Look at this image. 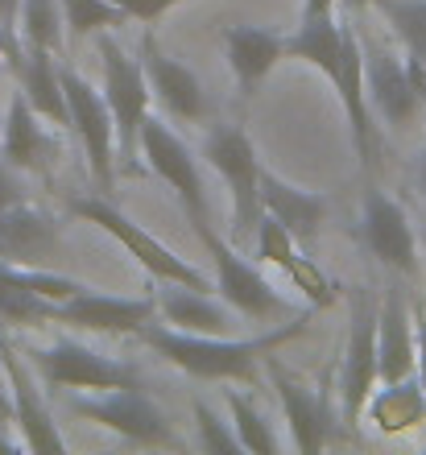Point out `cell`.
Instances as JSON below:
<instances>
[{
    "label": "cell",
    "mask_w": 426,
    "mask_h": 455,
    "mask_svg": "<svg viewBox=\"0 0 426 455\" xmlns=\"http://www.w3.org/2000/svg\"><path fill=\"white\" fill-rule=\"evenodd\" d=\"M310 311L290 315L285 323H273L269 331L261 336H195V331H178L170 323H145L137 331L149 352H157L162 360H170L174 369H182L187 377H199V381H253L257 377V364L265 356H273L282 344H290L294 336L307 331Z\"/></svg>",
    "instance_id": "6da1fadb"
},
{
    "label": "cell",
    "mask_w": 426,
    "mask_h": 455,
    "mask_svg": "<svg viewBox=\"0 0 426 455\" xmlns=\"http://www.w3.org/2000/svg\"><path fill=\"white\" fill-rule=\"evenodd\" d=\"M71 410L79 419L117 431L133 447H154V451H182V439L170 427L166 410L145 385H120V389H75Z\"/></svg>",
    "instance_id": "7a4b0ae2"
},
{
    "label": "cell",
    "mask_w": 426,
    "mask_h": 455,
    "mask_svg": "<svg viewBox=\"0 0 426 455\" xmlns=\"http://www.w3.org/2000/svg\"><path fill=\"white\" fill-rule=\"evenodd\" d=\"M203 157L212 162V170L224 179L228 199H232V220H228V240L232 244H253L261 220V157L253 149L249 132L240 124H215L203 141Z\"/></svg>",
    "instance_id": "3957f363"
},
{
    "label": "cell",
    "mask_w": 426,
    "mask_h": 455,
    "mask_svg": "<svg viewBox=\"0 0 426 455\" xmlns=\"http://www.w3.org/2000/svg\"><path fill=\"white\" fill-rule=\"evenodd\" d=\"M195 236L203 240V249H207V257L215 265V294L228 307H237L240 319H290V315H302V307L290 302L285 294H277V286L245 257V249L232 244L224 232H215V224L195 228Z\"/></svg>",
    "instance_id": "277c9868"
},
{
    "label": "cell",
    "mask_w": 426,
    "mask_h": 455,
    "mask_svg": "<svg viewBox=\"0 0 426 455\" xmlns=\"http://www.w3.org/2000/svg\"><path fill=\"white\" fill-rule=\"evenodd\" d=\"M360 50H365V87L373 112L385 129H410L426 108V71L377 37L360 34Z\"/></svg>",
    "instance_id": "5b68a950"
},
{
    "label": "cell",
    "mask_w": 426,
    "mask_h": 455,
    "mask_svg": "<svg viewBox=\"0 0 426 455\" xmlns=\"http://www.w3.org/2000/svg\"><path fill=\"white\" fill-rule=\"evenodd\" d=\"M71 216L87 220V224H95V228H104L120 249H129L133 257H137V265H141L154 282H182V286L212 290L207 286V277H203V269H195V265L182 261L178 252H170L157 236H149V232H145L137 220L125 216L108 195L95 191V195H84V199H71Z\"/></svg>",
    "instance_id": "8992f818"
},
{
    "label": "cell",
    "mask_w": 426,
    "mask_h": 455,
    "mask_svg": "<svg viewBox=\"0 0 426 455\" xmlns=\"http://www.w3.org/2000/svg\"><path fill=\"white\" fill-rule=\"evenodd\" d=\"M95 50H100V67H104V100L117 120V145L120 157H137L141 149V129L149 120V79H145L141 54H129L120 46L112 29L95 34Z\"/></svg>",
    "instance_id": "52a82bcc"
},
{
    "label": "cell",
    "mask_w": 426,
    "mask_h": 455,
    "mask_svg": "<svg viewBox=\"0 0 426 455\" xmlns=\"http://www.w3.org/2000/svg\"><path fill=\"white\" fill-rule=\"evenodd\" d=\"M348 307H352V315H348V344H343V364H340V419L348 427H356L365 419L373 389L381 385V364H377L381 307L373 302L368 290H352Z\"/></svg>",
    "instance_id": "ba28073f"
},
{
    "label": "cell",
    "mask_w": 426,
    "mask_h": 455,
    "mask_svg": "<svg viewBox=\"0 0 426 455\" xmlns=\"http://www.w3.org/2000/svg\"><path fill=\"white\" fill-rule=\"evenodd\" d=\"M62 92H67L71 129L84 141V157H87V170H92L95 191L112 195L120 145H117V120H112V108H108V100H104V87H92L79 71L62 67Z\"/></svg>",
    "instance_id": "9c48e42d"
},
{
    "label": "cell",
    "mask_w": 426,
    "mask_h": 455,
    "mask_svg": "<svg viewBox=\"0 0 426 455\" xmlns=\"http://www.w3.org/2000/svg\"><path fill=\"white\" fill-rule=\"evenodd\" d=\"M29 360L42 372V381L59 385V389H95L100 394V389H120V385H145L137 364L120 356H104V352H95V347L79 344L71 336L34 347Z\"/></svg>",
    "instance_id": "30bf717a"
},
{
    "label": "cell",
    "mask_w": 426,
    "mask_h": 455,
    "mask_svg": "<svg viewBox=\"0 0 426 455\" xmlns=\"http://www.w3.org/2000/svg\"><path fill=\"white\" fill-rule=\"evenodd\" d=\"M335 87V96L343 104L348 116V132H352L356 157L365 170H377V154H381V132H377V112L368 104V87H365V50H360V29L352 25V17H343V50L335 67L323 75Z\"/></svg>",
    "instance_id": "8fae6325"
},
{
    "label": "cell",
    "mask_w": 426,
    "mask_h": 455,
    "mask_svg": "<svg viewBox=\"0 0 426 455\" xmlns=\"http://www.w3.org/2000/svg\"><path fill=\"white\" fill-rule=\"evenodd\" d=\"M141 157L149 162V170H154L157 179H162L170 191L178 195V204H182V212H187L190 228L212 224V216H207V195H203L199 162H195L190 145L182 141L174 129H170L166 120H157V116L145 120V129H141Z\"/></svg>",
    "instance_id": "7c38bea8"
},
{
    "label": "cell",
    "mask_w": 426,
    "mask_h": 455,
    "mask_svg": "<svg viewBox=\"0 0 426 455\" xmlns=\"http://www.w3.org/2000/svg\"><path fill=\"white\" fill-rule=\"evenodd\" d=\"M356 240H360L385 269H393V274H402V277L418 274L414 224H410L406 207L398 204L393 195L368 187L365 199H360V216H356Z\"/></svg>",
    "instance_id": "4fadbf2b"
},
{
    "label": "cell",
    "mask_w": 426,
    "mask_h": 455,
    "mask_svg": "<svg viewBox=\"0 0 426 455\" xmlns=\"http://www.w3.org/2000/svg\"><path fill=\"white\" fill-rule=\"evenodd\" d=\"M269 364V381L277 389V402H282V414H285V427H290V443L298 451H323V447L340 439V422H335V402H332V389L327 385H307L298 381L294 372H285L282 364L273 356H265Z\"/></svg>",
    "instance_id": "5bb4252c"
},
{
    "label": "cell",
    "mask_w": 426,
    "mask_h": 455,
    "mask_svg": "<svg viewBox=\"0 0 426 455\" xmlns=\"http://www.w3.org/2000/svg\"><path fill=\"white\" fill-rule=\"evenodd\" d=\"M157 319V299L154 294H104V290H79L75 299L54 307V323L84 327V331H100V336H137L145 323Z\"/></svg>",
    "instance_id": "9a60e30c"
},
{
    "label": "cell",
    "mask_w": 426,
    "mask_h": 455,
    "mask_svg": "<svg viewBox=\"0 0 426 455\" xmlns=\"http://www.w3.org/2000/svg\"><path fill=\"white\" fill-rule=\"evenodd\" d=\"M46 124L50 120L37 116L34 104L17 92L0 120V162H9L12 170H25V174H37V179H50L54 162H59V141L50 137Z\"/></svg>",
    "instance_id": "2e32d148"
},
{
    "label": "cell",
    "mask_w": 426,
    "mask_h": 455,
    "mask_svg": "<svg viewBox=\"0 0 426 455\" xmlns=\"http://www.w3.org/2000/svg\"><path fill=\"white\" fill-rule=\"evenodd\" d=\"M0 369H4V381L12 389V414H17L12 422L21 431V443L29 451H67V439H62V431L50 419L46 397L37 394L34 372H29V364L17 356V347L4 336H0Z\"/></svg>",
    "instance_id": "e0dca14e"
},
{
    "label": "cell",
    "mask_w": 426,
    "mask_h": 455,
    "mask_svg": "<svg viewBox=\"0 0 426 455\" xmlns=\"http://www.w3.org/2000/svg\"><path fill=\"white\" fill-rule=\"evenodd\" d=\"M141 67H145V79H149V92H154V100L162 104L166 116L187 120V124L207 116V92H203L199 75L157 46L154 34H145L141 42Z\"/></svg>",
    "instance_id": "ac0fdd59"
},
{
    "label": "cell",
    "mask_w": 426,
    "mask_h": 455,
    "mask_svg": "<svg viewBox=\"0 0 426 455\" xmlns=\"http://www.w3.org/2000/svg\"><path fill=\"white\" fill-rule=\"evenodd\" d=\"M261 212L277 220L298 244H315L323 224H327L332 199L323 191L298 187V182L282 179V174H273V170H261Z\"/></svg>",
    "instance_id": "d6986e66"
},
{
    "label": "cell",
    "mask_w": 426,
    "mask_h": 455,
    "mask_svg": "<svg viewBox=\"0 0 426 455\" xmlns=\"http://www.w3.org/2000/svg\"><path fill=\"white\" fill-rule=\"evenodd\" d=\"M154 299H157L162 323L178 327V331H195V336H228L232 323L240 319L237 307L215 299L212 290L182 286V282H157Z\"/></svg>",
    "instance_id": "ffe728a7"
},
{
    "label": "cell",
    "mask_w": 426,
    "mask_h": 455,
    "mask_svg": "<svg viewBox=\"0 0 426 455\" xmlns=\"http://www.w3.org/2000/svg\"><path fill=\"white\" fill-rule=\"evenodd\" d=\"M377 364H381V385L406 381L418 372V327L414 311L406 307L402 290L393 286L381 299V319H377Z\"/></svg>",
    "instance_id": "44dd1931"
},
{
    "label": "cell",
    "mask_w": 426,
    "mask_h": 455,
    "mask_svg": "<svg viewBox=\"0 0 426 455\" xmlns=\"http://www.w3.org/2000/svg\"><path fill=\"white\" fill-rule=\"evenodd\" d=\"M62 240V224L37 204H17L0 216V261L12 265H42L54 257Z\"/></svg>",
    "instance_id": "7402d4cb"
},
{
    "label": "cell",
    "mask_w": 426,
    "mask_h": 455,
    "mask_svg": "<svg viewBox=\"0 0 426 455\" xmlns=\"http://www.w3.org/2000/svg\"><path fill=\"white\" fill-rule=\"evenodd\" d=\"M224 59H228V71H232L237 87L245 96H253L273 75V67L285 59V37L277 29H265V25H228Z\"/></svg>",
    "instance_id": "603a6c76"
},
{
    "label": "cell",
    "mask_w": 426,
    "mask_h": 455,
    "mask_svg": "<svg viewBox=\"0 0 426 455\" xmlns=\"http://www.w3.org/2000/svg\"><path fill=\"white\" fill-rule=\"evenodd\" d=\"M12 67H17V84H21L17 92L34 104L37 116H46L50 124L67 129L71 112H67V92H62V62L54 59V50L21 46Z\"/></svg>",
    "instance_id": "cb8c5ba5"
},
{
    "label": "cell",
    "mask_w": 426,
    "mask_h": 455,
    "mask_svg": "<svg viewBox=\"0 0 426 455\" xmlns=\"http://www.w3.org/2000/svg\"><path fill=\"white\" fill-rule=\"evenodd\" d=\"M365 414L377 422V431H385V435L422 427L426 422V389L418 385V377H406V381H393V385H377L373 397H368Z\"/></svg>",
    "instance_id": "d4e9b609"
},
{
    "label": "cell",
    "mask_w": 426,
    "mask_h": 455,
    "mask_svg": "<svg viewBox=\"0 0 426 455\" xmlns=\"http://www.w3.org/2000/svg\"><path fill=\"white\" fill-rule=\"evenodd\" d=\"M54 307L59 302L42 299L29 286H21L9 274V265L0 261V327H42L54 323Z\"/></svg>",
    "instance_id": "484cf974"
},
{
    "label": "cell",
    "mask_w": 426,
    "mask_h": 455,
    "mask_svg": "<svg viewBox=\"0 0 426 455\" xmlns=\"http://www.w3.org/2000/svg\"><path fill=\"white\" fill-rule=\"evenodd\" d=\"M373 9L390 25V34L402 42L406 59L426 71V0H381Z\"/></svg>",
    "instance_id": "4316f807"
},
{
    "label": "cell",
    "mask_w": 426,
    "mask_h": 455,
    "mask_svg": "<svg viewBox=\"0 0 426 455\" xmlns=\"http://www.w3.org/2000/svg\"><path fill=\"white\" fill-rule=\"evenodd\" d=\"M62 34H67L62 0H21V9H17V37H21V46L59 50Z\"/></svg>",
    "instance_id": "83f0119b"
},
{
    "label": "cell",
    "mask_w": 426,
    "mask_h": 455,
    "mask_svg": "<svg viewBox=\"0 0 426 455\" xmlns=\"http://www.w3.org/2000/svg\"><path fill=\"white\" fill-rule=\"evenodd\" d=\"M224 402H228V414H232V427H237L240 451H257V455H277L282 451L277 435L269 431V422H265V414L257 410V402H253L249 394L228 389Z\"/></svg>",
    "instance_id": "f1b7e54d"
},
{
    "label": "cell",
    "mask_w": 426,
    "mask_h": 455,
    "mask_svg": "<svg viewBox=\"0 0 426 455\" xmlns=\"http://www.w3.org/2000/svg\"><path fill=\"white\" fill-rule=\"evenodd\" d=\"M62 17H67V34L71 37H95L129 21L112 0H62Z\"/></svg>",
    "instance_id": "f546056e"
},
{
    "label": "cell",
    "mask_w": 426,
    "mask_h": 455,
    "mask_svg": "<svg viewBox=\"0 0 426 455\" xmlns=\"http://www.w3.org/2000/svg\"><path fill=\"white\" fill-rule=\"evenodd\" d=\"M195 427H199V443H203V451H224V455H232V451H240V439H237V427L228 419H220L207 402H195Z\"/></svg>",
    "instance_id": "4dcf8cb0"
},
{
    "label": "cell",
    "mask_w": 426,
    "mask_h": 455,
    "mask_svg": "<svg viewBox=\"0 0 426 455\" xmlns=\"http://www.w3.org/2000/svg\"><path fill=\"white\" fill-rule=\"evenodd\" d=\"M17 9L21 0H0V54L9 62H17L21 54V37H17Z\"/></svg>",
    "instance_id": "1f68e13d"
},
{
    "label": "cell",
    "mask_w": 426,
    "mask_h": 455,
    "mask_svg": "<svg viewBox=\"0 0 426 455\" xmlns=\"http://www.w3.org/2000/svg\"><path fill=\"white\" fill-rule=\"evenodd\" d=\"M112 4H117L129 21H145V25H149V21H157L162 12L174 9L178 0H112Z\"/></svg>",
    "instance_id": "d6a6232c"
},
{
    "label": "cell",
    "mask_w": 426,
    "mask_h": 455,
    "mask_svg": "<svg viewBox=\"0 0 426 455\" xmlns=\"http://www.w3.org/2000/svg\"><path fill=\"white\" fill-rule=\"evenodd\" d=\"M17 174H21V170H12L9 162H0V216H4L9 207H17V204H25V199H29Z\"/></svg>",
    "instance_id": "836d02e7"
},
{
    "label": "cell",
    "mask_w": 426,
    "mask_h": 455,
    "mask_svg": "<svg viewBox=\"0 0 426 455\" xmlns=\"http://www.w3.org/2000/svg\"><path fill=\"white\" fill-rule=\"evenodd\" d=\"M365 9V4H381V0H302V12H335V9Z\"/></svg>",
    "instance_id": "e575fe53"
},
{
    "label": "cell",
    "mask_w": 426,
    "mask_h": 455,
    "mask_svg": "<svg viewBox=\"0 0 426 455\" xmlns=\"http://www.w3.org/2000/svg\"><path fill=\"white\" fill-rule=\"evenodd\" d=\"M414 327H418V372L414 377H418V385L426 389V315L422 311L414 315Z\"/></svg>",
    "instance_id": "d590c367"
},
{
    "label": "cell",
    "mask_w": 426,
    "mask_h": 455,
    "mask_svg": "<svg viewBox=\"0 0 426 455\" xmlns=\"http://www.w3.org/2000/svg\"><path fill=\"white\" fill-rule=\"evenodd\" d=\"M12 419H17V414H12V389H9V381H4V372H0V431H4Z\"/></svg>",
    "instance_id": "8d00e7d4"
},
{
    "label": "cell",
    "mask_w": 426,
    "mask_h": 455,
    "mask_svg": "<svg viewBox=\"0 0 426 455\" xmlns=\"http://www.w3.org/2000/svg\"><path fill=\"white\" fill-rule=\"evenodd\" d=\"M418 195H422V204H426V149L418 157Z\"/></svg>",
    "instance_id": "74e56055"
},
{
    "label": "cell",
    "mask_w": 426,
    "mask_h": 455,
    "mask_svg": "<svg viewBox=\"0 0 426 455\" xmlns=\"http://www.w3.org/2000/svg\"><path fill=\"white\" fill-rule=\"evenodd\" d=\"M25 443H17V439H9V435L0 431V451H21Z\"/></svg>",
    "instance_id": "f35d334b"
},
{
    "label": "cell",
    "mask_w": 426,
    "mask_h": 455,
    "mask_svg": "<svg viewBox=\"0 0 426 455\" xmlns=\"http://www.w3.org/2000/svg\"><path fill=\"white\" fill-rule=\"evenodd\" d=\"M0 372H4V369H0Z\"/></svg>",
    "instance_id": "ab89813d"
}]
</instances>
